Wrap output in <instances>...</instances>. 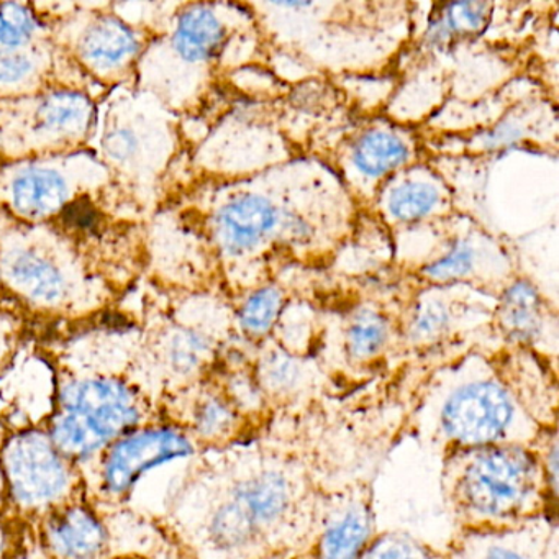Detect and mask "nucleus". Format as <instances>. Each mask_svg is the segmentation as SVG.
Listing matches in <instances>:
<instances>
[{
	"mask_svg": "<svg viewBox=\"0 0 559 559\" xmlns=\"http://www.w3.org/2000/svg\"><path fill=\"white\" fill-rule=\"evenodd\" d=\"M502 376L456 374L433 381L405 415L404 433L438 456L487 444H533L543 430Z\"/></svg>",
	"mask_w": 559,
	"mask_h": 559,
	"instance_id": "3",
	"label": "nucleus"
},
{
	"mask_svg": "<svg viewBox=\"0 0 559 559\" xmlns=\"http://www.w3.org/2000/svg\"><path fill=\"white\" fill-rule=\"evenodd\" d=\"M440 195L433 186L408 182L399 186L389 198V211L401 222L420 221L437 207Z\"/></svg>",
	"mask_w": 559,
	"mask_h": 559,
	"instance_id": "25",
	"label": "nucleus"
},
{
	"mask_svg": "<svg viewBox=\"0 0 559 559\" xmlns=\"http://www.w3.org/2000/svg\"><path fill=\"white\" fill-rule=\"evenodd\" d=\"M438 484L454 533L510 528L543 515L558 519V497L532 444L444 451Z\"/></svg>",
	"mask_w": 559,
	"mask_h": 559,
	"instance_id": "2",
	"label": "nucleus"
},
{
	"mask_svg": "<svg viewBox=\"0 0 559 559\" xmlns=\"http://www.w3.org/2000/svg\"><path fill=\"white\" fill-rule=\"evenodd\" d=\"M104 153L117 163H129L135 158L140 140L132 129H114L104 136Z\"/></svg>",
	"mask_w": 559,
	"mask_h": 559,
	"instance_id": "29",
	"label": "nucleus"
},
{
	"mask_svg": "<svg viewBox=\"0 0 559 559\" xmlns=\"http://www.w3.org/2000/svg\"><path fill=\"white\" fill-rule=\"evenodd\" d=\"M67 198V181L53 169H31L17 176L12 185L14 207L28 217H45L58 211Z\"/></svg>",
	"mask_w": 559,
	"mask_h": 559,
	"instance_id": "18",
	"label": "nucleus"
},
{
	"mask_svg": "<svg viewBox=\"0 0 559 559\" xmlns=\"http://www.w3.org/2000/svg\"><path fill=\"white\" fill-rule=\"evenodd\" d=\"M211 340L191 329L176 330L166 345L169 365L179 374H191L204 365L211 353Z\"/></svg>",
	"mask_w": 559,
	"mask_h": 559,
	"instance_id": "24",
	"label": "nucleus"
},
{
	"mask_svg": "<svg viewBox=\"0 0 559 559\" xmlns=\"http://www.w3.org/2000/svg\"><path fill=\"white\" fill-rule=\"evenodd\" d=\"M389 342V323L374 310L356 313L346 332V353L356 362H369L378 358Z\"/></svg>",
	"mask_w": 559,
	"mask_h": 559,
	"instance_id": "21",
	"label": "nucleus"
},
{
	"mask_svg": "<svg viewBox=\"0 0 559 559\" xmlns=\"http://www.w3.org/2000/svg\"><path fill=\"white\" fill-rule=\"evenodd\" d=\"M81 55L97 68H116L139 50L135 34L122 22L104 17L91 25L81 38Z\"/></svg>",
	"mask_w": 559,
	"mask_h": 559,
	"instance_id": "17",
	"label": "nucleus"
},
{
	"mask_svg": "<svg viewBox=\"0 0 559 559\" xmlns=\"http://www.w3.org/2000/svg\"><path fill=\"white\" fill-rule=\"evenodd\" d=\"M474 260H476L474 248L467 241H456L444 257L425 267V274L438 283L460 280L471 273Z\"/></svg>",
	"mask_w": 559,
	"mask_h": 559,
	"instance_id": "28",
	"label": "nucleus"
},
{
	"mask_svg": "<svg viewBox=\"0 0 559 559\" xmlns=\"http://www.w3.org/2000/svg\"><path fill=\"white\" fill-rule=\"evenodd\" d=\"M277 224L280 214L273 202L261 195L247 194L227 202L218 211L215 228L224 250L240 254L266 240Z\"/></svg>",
	"mask_w": 559,
	"mask_h": 559,
	"instance_id": "9",
	"label": "nucleus"
},
{
	"mask_svg": "<svg viewBox=\"0 0 559 559\" xmlns=\"http://www.w3.org/2000/svg\"><path fill=\"white\" fill-rule=\"evenodd\" d=\"M2 463L12 496L22 506H47L67 490V466L47 435L38 431L19 435L5 447Z\"/></svg>",
	"mask_w": 559,
	"mask_h": 559,
	"instance_id": "5",
	"label": "nucleus"
},
{
	"mask_svg": "<svg viewBox=\"0 0 559 559\" xmlns=\"http://www.w3.org/2000/svg\"><path fill=\"white\" fill-rule=\"evenodd\" d=\"M5 274L19 290L41 304L60 302L67 283L61 271L34 250H19L4 261Z\"/></svg>",
	"mask_w": 559,
	"mask_h": 559,
	"instance_id": "15",
	"label": "nucleus"
},
{
	"mask_svg": "<svg viewBox=\"0 0 559 559\" xmlns=\"http://www.w3.org/2000/svg\"><path fill=\"white\" fill-rule=\"evenodd\" d=\"M48 539L55 552L63 558L90 559L103 549L106 533L90 510L71 507L53 516Z\"/></svg>",
	"mask_w": 559,
	"mask_h": 559,
	"instance_id": "14",
	"label": "nucleus"
},
{
	"mask_svg": "<svg viewBox=\"0 0 559 559\" xmlns=\"http://www.w3.org/2000/svg\"><path fill=\"white\" fill-rule=\"evenodd\" d=\"M261 425L245 417L224 391H209L192 412V430L202 443L228 448L253 433Z\"/></svg>",
	"mask_w": 559,
	"mask_h": 559,
	"instance_id": "11",
	"label": "nucleus"
},
{
	"mask_svg": "<svg viewBox=\"0 0 559 559\" xmlns=\"http://www.w3.org/2000/svg\"><path fill=\"white\" fill-rule=\"evenodd\" d=\"M37 27L34 14L24 5H0V45L2 47H22L31 40Z\"/></svg>",
	"mask_w": 559,
	"mask_h": 559,
	"instance_id": "27",
	"label": "nucleus"
},
{
	"mask_svg": "<svg viewBox=\"0 0 559 559\" xmlns=\"http://www.w3.org/2000/svg\"><path fill=\"white\" fill-rule=\"evenodd\" d=\"M37 117L51 132L76 133L86 129L91 106L81 94L55 93L40 104Z\"/></svg>",
	"mask_w": 559,
	"mask_h": 559,
	"instance_id": "22",
	"label": "nucleus"
},
{
	"mask_svg": "<svg viewBox=\"0 0 559 559\" xmlns=\"http://www.w3.org/2000/svg\"><path fill=\"white\" fill-rule=\"evenodd\" d=\"M489 2H456L437 5L425 32V45L431 50L447 51L464 38L477 37L492 19Z\"/></svg>",
	"mask_w": 559,
	"mask_h": 559,
	"instance_id": "13",
	"label": "nucleus"
},
{
	"mask_svg": "<svg viewBox=\"0 0 559 559\" xmlns=\"http://www.w3.org/2000/svg\"><path fill=\"white\" fill-rule=\"evenodd\" d=\"M359 559H444V552L407 530L381 528Z\"/></svg>",
	"mask_w": 559,
	"mask_h": 559,
	"instance_id": "20",
	"label": "nucleus"
},
{
	"mask_svg": "<svg viewBox=\"0 0 559 559\" xmlns=\"http://www.w3.org/2000/svg\"><path fill=\"white\" fill-rule=\"evenodd\" d=\"M225 40V27L217 15L204 5H195L179 17L175 50L182 60L199 63L217 53Z\"/></svg>",
	"mask_w": 559,
	"mask_h": 559,
	"instance_id": "16",
	"label": "nucleus"
},
{
	"mask_svg": "<svg viewBox=\"0 0 559 559\" xmlns=\"http://www.w3.org/2000/svg\"><path fill=\"white\" fill-rule=\"evenodd\" d=\"M195 447L188 435L176 428H153L119 441L104 466V479L112 492L129 489L145 471L169 461L192 456Z\"/></svg>",
	"mask_w": 559,
	"mask_h": 559,
	"instance_id": "8",
	"label": "nucleus"
},
{
	"mask_svg": "<svg viewBox=\"0 0 559 559\" xmlns=\"http://www.w3.org/2000/svg\"><path fill=\"white\" fill-rule=\"evenodd\" d=\"M254 378L271 411H293L309 405L310 379L306 368L286 349L264 352L258 359Z\"/></svg>",
	"mask_w": 559,
	"mask_h": 559,
	"instance_id": "10",
	"label": "nucleus"
},
{
	"mask_svg": "<svg viewBox=\"0 0 559 559\" xmlns=\"http://www.w3.org/2000/svg\"><path fill=\"white\" fill-rule=\"evenodd\" d=\"M4 487V474L0 473V489Z\"/></svg>",
	"mask_w": 559,
	"mask_h": 559,
	"instance_id": "32",
	"label": "nucleus"
},
{
	"mask_svg": "<svg viewBox=\"0 0 559 559\" xmlns=\"http://www.w3.org/2000/svg\"><path fill=\"white\" fill-rule=\"evenodd\" d=\"M372 490L365 479L332 497L309 559H359L379 530Z\"/></svg>",
	"mask_w": 559,
	"mask_h": 559,
	"instance_id": "6",
	"label": "nucleus"
},
{
	"mask_svg": "<svg viewBox=\"0 0 559 559\" xmlns=\"http://www.w3.org/2000/svg\"><path fill=\"white\" fill-rule=\"evenodd\" d=\"M289 411L274 412L227 450L217 497L205 520L209 548L222 559H309L330 500L349 484L338 441L287 430ZM358 483V480H356Z\"/></svg>",
	"mask_w": 559,
	"mask_h": 559,
	"instance_id": "1",
	"label": "nucleus"
},
{
	"mask_svg": "<svg viewBox=\"0 0 559 559\" xmlns=\"http://www.w3.org/2000/svg\"><path fill=\"white\" fill-rule=\"evenodd\" d=\"M444 559H447V558H444Z\"/></svg>",
	"mask_w": 559,
	"mask_h": 559,
	"instance_id": "33",
	"label": "nucleus"
},
{
	"mask_svg": "<svg viewBox=\"0 0 559 559\" xmlns=\"http://www.w3.org/2000/svg\"><path fill=\"white\" fill-rule=\"evenodd\" d=\"M444 558L558 559V519L543 515L510 528L456 532Z\"/></svg>",
	"mask_w": 559,
	"mask_h": 559,
	"instance_id": "7",
	"label": "nucleus"
},
{
	"mask_svg": "<svg viewBox=\"0 0 559 559\" xmlns=\"http://www.w3.org/2000/svg\"><path fill=\"white\" fill-rule=\"evenodd\" d=\"M132 392L110 379H86L61 391L60 411L51 421L55 448L68 456L86 457L139 421Z\"/></svg>",
	"mask_w": 559,
	"mask_h": 559,
	"instance_id": "4",
	"label": "nucleus"
},
{
	"mask_svg": "<svg viewBox=\"0 0 559 559\" xmlns=\"http://www.w3.org/2000/svg\"><path fill=\"white\" fill-rule=\"evenodd\" d=\"M499 325L509 342L533 346L539 342L545 326L543 300L530 281L520 280L503 290L499 304Z\"/></svg>",
	"mask_w": 559,
	"mask_h": 559,
	"instance_id": "12",
	"label": "nucleus"
},
{
	"mask_svg": "<svg viewBox=\"0 0 559 559\" xmlns=\"http://www.w3.org/2000/svg\"><path fill=\"white\" fill-rule=\"evenodd\" d=\"M283 307V296L274 287H264L248 297L240 312V325L251 338H263L271 332Z\"/></svg>",
	"mask_w": 559,
	"mask_h": 559,
	"instance_id": "23",
	"label": "nucleus"
},
{
	"mask_svg": "<svg viewBox=\"0 0 559 559\" xmlns=\"http://www.w3.org/2000/svg\"><path fill=\"white\" fill-rule=\"evenodd\" d=\"M450 312L443 304H427L415 312L408 323V342L414 345H430V343L440 342L450 330Z\"/></svg>",
	"mask_w": 559,
	"mask_h": 559,
	"instance_id": "26",
	"label": "nucleus"
},
{
	"mask_svg": "<svg viewBox=\"0 0 559 559\" xmlns=\"http://www.w3.org/2000/svg\"><path fill=\"white\" fill-rule=\"evenodd\" d=\"M522 135V129L516 123L502 122L493 127L490 132H487L483 140H480V143H483V148L486 150H502L519 142Z\"/></svg>",
	"mask_w": 559,
	"mask_h": 559,
	"instance_id": "31",
	"label": "nucleus"
},
{
	"mask_svg": "<svg viewBox=\"0 0 559 559\" xmlns=\"http://www.w3.org/2000/svg\"><path fill=\"white\" fill-rule=\"evenodd\" d=\"M34 68V61L21 51H0V83H17L27 78Z\"/></svg>",
	"mask_w": 559,
	"mask_h": 559,
	"instance_id": "30",
	"label": "nucleus"
},
{
	"mask_svg": "<svg viewBox=\"0 0 559 559\" xmlns=\"http://www.w3.org/2000/svg\"><path fill=\"white\" fill-rule=\"evenodd\" d=\"M408 146L394 133L368 132L353 148V163L359 173L378 178L404 165L408 159Z\"/></svg>",
	"mask_w": 559,
	"mask_h": 559,
	"instance_id": "19",
	"label": "nucleus"
}]
</instances>
